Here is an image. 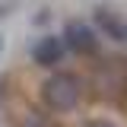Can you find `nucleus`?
<instances>
[{"label": "nucleus", "instance_id": "1", "mask_svg": "<svg viewBox=\"0 0 127 127\" xmlns=\"http://www.w3.org/2000/svg\"><path fill=\"white\" fill-rule=\"evenodd\" d=\"M79 98H83V79H79L76 73L61 70V73H51V76L41 83V102H45L51 111H57V114L73 111L79 105Z\"/></svg>", "mask_w": 127, "mask_h": 127}, {"label": "nucleus", "instance_id": "2", "mask_svg": "<svg viewBox=\"0 0 127 127\" xmlns=\"http://www.w3.org/2000/svg\"><path fill=\"white\" fill-rule=\"evenodd\" d=\"M95 89L105 95V98H118L127 89V61L124 57H105V61L95 67Z\"/></svg>", "mask_w": 127, "mask_h": 127}, {"label": "nucleus", "instance_id": "3", "mask_svg": "<svg viewBox=\"0 0 127 127\" xmlns=\"http://www.w3.org/2000/svg\"><path fill=\"white\" fill-rule=\"evenodd\" d=\"M64 38H67V45L70 51H76V54H95L98 51V35L89 22H83V19H67L64 22Z\"/></svg>", "mask_w": 127, "mask_h": 127}, {"label": "nucleus", "instance_id": "4", "mask_svg": "<svg viewBox=\"0 0 127 127\" xmlns=\"http://www.w3.org/2000/svg\"><path fill=\"white\" fill-rule=\"evenodd\" d=\"M64 41L57 35H45V38H38L35 48H32V61L38 64V67H57L64 61Z\"/></svg>", "mask_w": 127, "mask_h": 127}, {"label": "nucleus", "instance_id": "5", "mask_svg": "<svg viewBox=\"0 0 127 127\" xmlns=\"http://www.w3.org/2000/svg\"><path fill=\"white\" fill-rule=\"evenodd\" d=\"M95 22H98V29L105 32L108 38H114V41H127V22H121L111 10H98V13H95Z\"/></svg>", "mask_w": 127, "mask_h": 127}, {"label": "nucleus", "instance_id": "6", "mask_svg": "<svg viewBox=\"0 0 127 127\" xmlns=\"http://www.w3.org/2000/svg\"><path fill=\"white\" fill-rule=\"evenodd\" d=\"M86 127H118V124L108 118H92V121H86Z\"/></svg>", "mask_w": 127, "mask_h": 127}, {"label": "nucleus", "instance_id": "7", "mask_svg": "<svg viewBox=\"0 0 127 127\" xmlns=\"http://www.w3.org/2000/svg\"><path fill=\"white\" fill-rule=\"evenodd\" d=\"M26 127H45V124H38V118H29V124Z\"/></svg>", "mask_w": 127, "mask_h": 127}]
</instances>
